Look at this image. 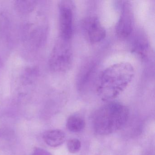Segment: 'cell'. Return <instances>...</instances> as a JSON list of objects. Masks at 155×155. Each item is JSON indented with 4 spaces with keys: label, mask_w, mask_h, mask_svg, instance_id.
<instances>
[{
    "label": "cell",
    "mask_w": 155,
    "mask_h": 155,
    "mask_svg": "<svg viewBox=\"0 0 155 155\" xmlns=\"http://www.w3.org/2000/svg\"><path fill=\"white\" fill-rule=\"evenodd\" d=\"M134 75V68L128 62L111 65L100 75L97 85V92L103 100L113 99L127 88Z\"/></svg>",
    "instance_id": "1"
},
{
    "label": "cell",
    "mask_w": 155,
    "mask_h": 155,
    "mask_svg": "<svg viewBox=\"0 0 155 155\" xmlns=\"http://www.w3.org/2000/svg\"><path fill=\"white\" fill-rule=\"evenodd\" d=\"M128 108L118 102H109L99 108L92 118L93 129L98 135L112 134L124 127L128 120Z\"/></svg>",
    "instance_id": "2"
},
{
    "label": "cell",
    "mask_w": 155,
    "mask_h": 155,
    "mask_svg": "<svg viewBox=\"0 0 155 155\" xmlns=\"http://www.w3.org/2000/svg\"><path fill=\"white\" fill-rule=\"evenodd\" d=\"M72 61L73 53L71 40L60 37L50 57V68L55 72H65L70 69Z\"/></svg>",
    "instance_id": "3"
},
{
    "label": "cell",
    "mask_w": 155,
    "mask_h": 155,
    "mask_svg": "<svg viewBox=\"0 0 155 155\" xmlns=\"http://www.w3.org/2000/svg\"><path fill=\"white\" fill-rule=\"evenodd\" d=\"M61 38L71 40L74 30V6L70 1H62L59 4Z\"/></svg>",
    "instance_id": "4"
},
{
    "label": "cell",
    "mask_w": 155,
    "mask_h": 155,
    "mask_svg": "<svg viewBox=\"0 0 155 155\" xmlns=\"http://www.w3.org/2000/svg\"><path fill=\"white\" fill-rule=\"evenodd\" d=\"M121 2L120 15L116 26V33L120 38H126L130 36L133 30V13L129 2Z\"/></svg>",
    "instance_id": "5"
},
{
    "label": "cell",
    "mask_w": 155,
    "mask_h": 155,
    "mask_svg": "<svg viewBox=\"0 0 155 155\" xmlns=\"http://www.w3.org/2000/svg\"><path fill=\"white\" fill-rule=\"evenodd\" d=\"M82 27L85 37L90 43H98L106 37V30L97 17L91 16L86 18Z\"/></svg>",
    "instance_id": "6"
},
{
    "label": "cell",
    "mask_w": 155,
    "mask_h": 155,
    "mask_svg": "<svg viewBox=\"0 0 155 155\" xmlns=\"http://www.w3.org/2000/svg\"><path fill=\"white\" fill-rule=\"evenodd\" d=\"M45 142L51 147H58L62 145L65 140V132L60 130H49L43 136Z\"/></svg>",
    "instance_id": "7"
},
{
    "label": "cell",
    "mask_w": 155,
    "mask_h": 155,
    "mask_svg": "<svg viewBox=\"0 0 155 155\" xmlns=\"http://www.w3.org/2000/svg\"><path fill=\"white\" fill-rule=\"evenodd\" d=\"M148 51V43L145 37L141 35L137 36L133 44L132 51L144 59L147 56Z\"/></svg>",
    "instance_id": "8"
},
{
    "label": "cell",
    "mask_w": 155,
    "mask_h": 155,
    "mask_svg": "<svg viewBox=\"0 0 155 155\" xmlns=\"http://www.w3.org/2000/svg\"><path fill=\"white\" fill-rule=\"evenodd\" d=\"M66 126L67 129L71 132H79L85 127V122L80 116L72 115L68 118Z\"/></svg>",
    "instance_id": "9"
},
{
    "label": "cell",
    "mask_w": 155,
    "mask_h": 155,
    "mask_svg": "<svg viewBox=\"0 0 155 155\" xmlns=\"http://www.w3.org/2000/svg\"><path fill=\"white\" fill-rule=\"evenodd\" d=\"M35 1H18L15 2V6L18 11L22 13H29L37 6Z\"/></svg>",
    "instance_id": "10"
},
{
    "label": "cell",
    "mask_w": 155,
    "mask_h": 155,
    "mask_svg": "<svg viewBox=\"0 0 155 155\" xmlns=\"http://www.w3.org/2000/svg\"><path fill=\"white\" fill-rule=\"evenodd\" d=\"M81 142L78 139L73 138L69 140L67 142V147L70 153H77L79 151L81 148Z\"/></svg>",
    "instance_id": "11"
},
{
    "label": "cell",
    "mask_w": 155,
    "mask_h": 155,
    "mask_svg": "<svg viewBox=\"0 0 155 155\" xmlns=\"http://www.w3.org/2000/svg\"><path fill=\"white\" fill-rule=\"evenodd\" d=\"M32 155H50V154L42 149L37 148L34 150Z\"/></svg>",
    "instance_id": "12"
}]
</instances>
